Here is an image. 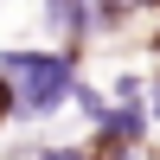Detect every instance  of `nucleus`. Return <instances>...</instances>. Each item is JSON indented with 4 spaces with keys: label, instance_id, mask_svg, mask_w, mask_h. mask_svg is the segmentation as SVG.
<instances>
[{
    "label": "nucleus",
    "instance_id": "nucleus-4",
    "mask_svg": "<svg viewBox=\"0 0 160 160\" xmlns=\"http://www.w3.org/2000/svg\"><path fill=\"white\" fill-rule=\"evenodd\" d=\"M0 128H13V90H7V77H0Z\"/></svg>",
    "mask_w": 160,
    "mask_h": 160
},
{
    "label": "nucleus",
    "instance_id": "nucleus-3",
    "mask_svg": "<svg viewBox=\"0 0 160 160\" xmlns=\"http://www.w3.org/2000/svg\"><path fill=\"white\" fill-rule=\"evenodd\" d=\"M32 160H90L83 141H38V148H26Z\"/></svg>",
    "mask_w": 160,
    "mask_h": 160
},
{
    "label": "nucleus",
    "instance_id": "nucleus-1",
    "mask_svg": "<svg viewBox=\"0 0 160 160\" xmlns=\"http://www.w3.org/2000/svg\"><path fill=\"white\" fill-rule=\"evenodd\" d=\"M0 77L13 90V122H51L71 109V83L83 77V51L71 45H0Z\"/></svg>",
    "mask_w": 160,
    "mask_h": 160
},
{
    "label": "nucleus",
    "instance_id": "nucleus-2",
    "mask_svg": "<svg viewBox=\"0 0 160 160\" xmlns=\"http://www.w3.org/2000/svg\"><path fill=\"white\" fill-rule=\"evenodd\" d=\"M109 102H115V96L96 83V77H77V83H71V109H77V122H83V128H96L102 115H109Z\"/></svg>",
    "mask_w": 160,
    "mask_h": 160
}]
</instances>
